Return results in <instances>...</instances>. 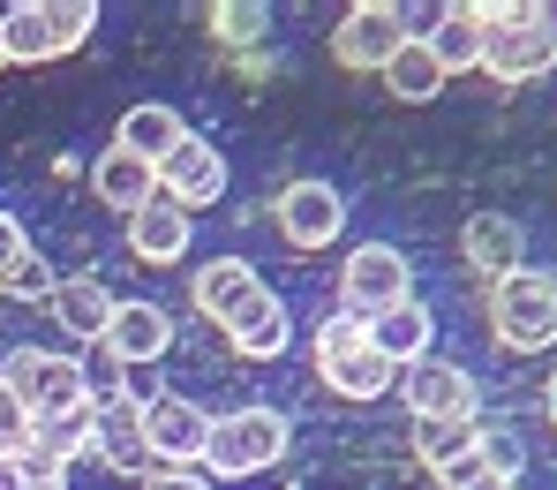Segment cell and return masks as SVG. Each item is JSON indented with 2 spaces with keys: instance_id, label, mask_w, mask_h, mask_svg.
I'll list each match as a JSON object with an SVG mask.
<instances>
[{
  "instance_id": "cell-1",
  "label": "cell",
  "mask_w": 557,
  "mask_h": 490,
  "mask_svg": "<svg viewBox=\"0 0 557 490\" xmlns=\"http://www.w3.org/2000/svg\"><path fill=\"white\" fill-rule=\"evenodd\" d=\"M0 385L15 392V407L30 422H76V415H91L84 363L76 355H53V347H8L0 355Z\"/></svg>"
},
{
  "instance_id": "cell-2",
  "label": "cell",
  "mask_w": 557,
  "mask_h": 490,
  "mask_svg": "<svg viewBox=\"0 0 557 490\" xmlns=\"http://www.w3.org/2000/svg\"><path fill=\"white\" fill-rule=\"evenodd\" d=\"M286 438H294V422H286L278 407H234V415H211L203 468H211L219 483H242V476H257V468L286 461Z\"/></svg>"
},
{
  "instance_id": "cell-3",
  "label": "cell",
  "mask_w": 557,
  "mask_h": 490,
  "mask_svg": "<svg viewBox=\"0 0 557 490\" xmlns=\"http://www.w3.org/2000/svg\"><path fill=\"white\" fill-rule=\"evenodd\" d=\"M490 332L505 355H550L557 347V280L550 272H512L490 287Z\"/></svg>"
},
{
  "instance_id": "cell-4",
  "label": "cell",
  "mask_w": 557,
  "mask_h": 490,
  "mask_svg": "<svg viewBox=\"0 0 557 490\" xmlns=\"http://www.w3.org/2000/svg\"><path fill=\"white\" fill-rule=\"evenodd\" d=\"M317 378L339 392V400H376L384 385H399V370L370 347V324L347 317V309L324 317V332H317Z\"/></svg>"
},
{
  "instance_id": "cell-5",
  "label": "cell",
  "mask_w": 557,
  "mask_h": 490,
  "mask_svg": "<svg viewBox=\"0 0 557 490\" xmlns=\"http://www.w3.org/2000/svg\"><path fill=\"white\" fill-rule=\"evenodd\" d=\"M474 23H482V69L490 76H505V84H528V76H550L557 53L550 38H543V8H474Z\"/></svg>"
},
{
  "instance_id": "cell-6",
  "label": "cell",
  "mask_w": 557,
  "mask_h": 490,
  "mask_svg": "<svg viewBox=\"0 0 557 490\" xmlns=\"http://www.w3.org/2000/svg\"><path fill=\"white\" fill-rule=\"evenodd\" d=\"M399 302H414V265H407L392 242H362V249L347 257V272H339V309L370 324V317L399 309Z\"/></svg>"
},
{
  "instance_id": "cell-7",
  "label": "cell",
  "mask_w": 557,
  "mask_h": 490,
  "mask_svg": "<svg viewBox=\"0 0 557 490\" xmlns=\"http://www.w3.org/2000/svg\"><path fill=\"white\" fill-rule=\"evenodd\" d=\"M407 38H414V30H407V15H399L392 0H362V8H347L339 30H332V61H339V69H362V76H384V61H392Z\"/></svg>"
},
{
  "instance_id": "cell-8",
  "label": "cell",
  "mask_w": 557,
  "mask_h": 490,
  "mask_svg": "<svg viewBox=\"0 0 557 490\" xmlns=\"http://www.w3.org/2000/svg\"><path fill=\"white\" fill-rule=\"evenodd\" d=\"M203 438H211V415L182 400V392H159V400H144V453L159 461V468H196L203 461Z\"/></svg>"
},
{
  "instance_id": "cell-9",
  "label": "cell",
  "mask_w": 557,
  "mask_h": 490,
  "mask_svg": "<svg viewBox=\"0 0 557 490\" xmlns=\"http://www.w3.org/2000/svg\"><path fill=\"white\" fill-rule=\"evenodd\" d=\"M399 392H407L414 422H474V407H482V385L467 378L460 363H437V355L399 370Z\"/></svg>"
},
{
  "instance_id": "cell-10",
  "label": "cell",
  "mask_w": 557,
  "mask_h": 490,
  "mask_svg": "<svg viewBox=\"0 0 557 490\" xmlns=\"http://www.w3.org/2000/svg\"><path fill=\"white\" fill-rule=\"evenodd\" d=\"M339 226H347V196L332 182H286L278 189V234L294 249H324V242H339Z\"/></svg>"
},
{
  "instance_id": "cell-11",
  "label": "cell",
  "mask_w": 557,
  "mask_h": 490,
  "mask_svg": "<svg viewBox=\"0 0 557 490\" xmlns=\"http://www.w3.org/2000/svg\"><path fill=\"white\" fill-rule=\"evenodd\" d=\"M91 453L106 468H121V476H144L151 468V453H144V400L128 385L91 407Z\"/></svg>"
},
{
  "instance_id": "cell-12",
  "label": "cell",
  "mask_w": 557,
  "mask_h": 490,
  "mask_svg": "<svg viewBox=\"0 0 557 490\" xmlns=\"http://www.w3.org/2000/svg\"><path fill=\"white\" fill-rule=\"evenodd\" d=\"M159 196H166V204H182V211L211 204V196H226V151H219L211 136H182V144H174V159L159 167Z\"/></svg>"
},
{
  "instance_id": "cell-13",
  "label": "cell",
  "mask_w": 557,
  "mask_h": 490,
  "mask_svg": "<svg viewBox=\"0 0 557 490\" xmlns=\"http://www.w3.org/2000/svg\"><path fill=\"white\" fill-rule=\"evenodd\" d=\"M106 347H113L121 370H144V363H159V355L174 347V317H166L159 302H113Z\"/></svg>"
},
{
  "instance_id": "cell-14",
  "label": "cell",
  "mask_w": 557,
  "mask_h": 490,
  "mask_svg": "<svg viewBox=\"0 0 557 490\" xmlns=\"http://www.w3.org/2000/svg\"><path fill=\"white\" fill-rule=\"evenodd\" d=\"M460 257L497 287V280H512L520 272V257H528V234H520V219H505V211H474L460 226Z\"/></svg>"
},
{
  "instance_id": "cell-15",
  "label": "cell",
  "mask_w": 557,
  "mask_h": 490,
  "mask_svg": "<svg viewBox=\"0 0 557 490\" xmlns=\"http://www.w3.org/2000/svg\"><path fill=\"white\" fill-rule=\"evenodd\" d=\"M91 196H98V204H113L121 219H136V211L159 196V167L136 159L128 144H106V151L91 159Z\"/></svg>"
},
{
  "instance_id": "cell-16",
  "label": "cell",
  "mask_w": 557,
  "mask_h": 490,
  "mask_svg": "<svg viewBox=\"0 0 557 490\" xmlns=\"http://www.w3.org/2000/svg\"><path fill=\"white\" fill-rule=\"evenodd\" d=\"M226 340H234V355L272 363V355H286V340H294V317H286V302H278L272 287H257L234 317H226Z\"/></svg>"
},
{
  "instance_id": "cell-17",
  "label": "cell",
  "mask_w": 557,
  "mask_h": 490,
  "mask_svg": "<svg viewBox=\"0 0 557 490\" xmlns=\"http://www.w3.org/2000/svg\"><path fill=\"white\" fill-rule=\"evenodd\" d=\"M430 340H437V317L422 309V302H399V309H384L370 317V347L392 363V370H414V363H430Z\"/></svg>"
},
{
  "instance_id": "cell-18",
  "label": "cell",
  "mask_w": 557,
  "mask_h": 490,
  "mask_svg": "<svg viewBox=\"0 0 557 490\" xmlns=\"http://www.w3.org/2000/svg\"><path fill=\"white\" fill-rule=\"evenodd\" d=\"M128 257H136V265H182L188 257V211L182 204L151 196V204L128 219Z\"/></svg>"
},
{
  "instance_id": "cell-19",
  "label": "cell",
  "mask_w": 557,
  "mask_h": 490,
  "mask_svg": "<svg viewBox=\"0 0 557 490\" xmlns=\"http://www.w3.org/2000/svg\"><path fill=\"white\" fill-rule=\"evenodd\" d=\"M182 136H188V121L174 113V106H159V98H151V106H128V113H121V136H113V144H128V151H136V159H151V167H166Z\"/></svg>"
},
{
  "instance_id": "cell-20",
  "label": "cell",
  "mask_w": 557,
  "mask_h": 490,
  "mask_svg": "<svg viewBox=\"0 0 557 490\" xmlns=\"http://www.w3.org/2000/svg\"><path fill=\"white\" fill-rule=\"evenodd\" d=\"M257 287H264V280H257V272H249L242 257H211V265H203V272L188 280V294H196V309H203L211 324H226V317H234V309H242V302H249Z\"/></svg>"
},
{
  "instance_id": "cell-21",
  "label": "cell",
  "mask_w": 557,
  "mask_h": 490,
  "mask_svg": "<svg viewBox=\"0 0 557 490\" xmlns=\"http://www.w3.org/2000/svg\"><path fill=\"white\" fill-rule=\"evenodd\" d=\"M46 309H53V324L76 332V340H106V324H113V294L98 287L91 272H84V280H61Z\"/></svg>"
},
{
  "instance_id": "cell-22",
  "label": "cell",
  "mask_w": 557,
  "mask_h": 490,
  "mask_svg": "<svg viewBox=\"0 0 557 490\" xmlns=\"http://www.w3.org/2000/svg\"><path fill=\"white\" fill-rule=\"evenodd\" d=\"M422 46H430V61H437L445 76L482 69V23H474V8H445V15L422 30Z\"/></svg>"
},
{
  "instance_id": "cell-23",
  "label": "cell",
  "mask_w": 557,
  "mask_h": 490,
  "mask_svg": "<svg viewBox=\"0 0 557 490\" xmlns=\"http://www.w3.org/2000/svg\"><path fill=\"white\" fill-rule=\"evenodd\" d=\"M384 91L407 98V106H430V98L445 91V69L430 61V46H422V38H407V46L384 61Z\"/></svg>"
},
{
  "instance_id": "cell-24",
  "label": "cell",
  "mask_w": 557,
  "mask_h": 490,
  "mask_svg": "<svg viewBox=\"0 0 557 490\" xmlns=\"http://www.w3.org/2000/svg\"><path fill=\"white\" fill-rule=\"evenodd\" d=\"M0 46H8V61H23V69L53 61V38H46V8H38V0H23V8H0Z\"/></svg>"
},
{
  "instance_id": "cell-25",
  "label": "cell",
  "mask_w": 557,
  "mask_h": 490,
  "mask_svg": "<svg viewBox=\"0 0 557 490\" xmlns=\"http://www.w3.org/2000/svg\"><path fill=\"white\" fill-rule=\"evenodd\" d=\"M482 445V422H414V453H422V468L437 476V468H453L460 453Z\"/></svg>"
},
{
  "instance_id": "cell-26",
  "label": "cell",
  "mask_w": 557,
  "mask_h": 490,
  "mask_svg": "<svg viewBox=\"0 0 557 490\" xmlns=\"http://www.w3.org/2000/svg\"><path fill=\"white\" fill-rule=\"evenodd\" d=\"M38 8H46V38H53V61H61V53H76V46H84V38L98 30V8H91V0H38Z\"/></svg>"
},
{
  "instance_id": "cell-27",
  "label": "cell",
  "mask_w": 557,
  "mask_h": 490,
  "mask_svg": "<svg viewBox=\"0 0 557 490\" xmlns=\"http://www.w3.org/2000/svg\"><path fill=\"white\" fill-rule=\"evenodd\" d=\"M211 30H219L226 46H257V38L272 30V15H264L257 0H226V8H211Z\"/></svg>"
},
{
  "instance_id": "cell-28",
  "label": "cell",
  "mask_w": 557,
  "mask_h": 490,
  "mask_svg": "<svg viewBox=\"0 0 557 490\" xmlns=\"http://www.w3.org/2000/svg\"><path fill=\"white\" fill-rule=\"evenodd\" d=\"M53 287H61V280L46 272V257H38V249H23V257L0 272V294H15V302H53Z\"/></svg>"
},
{
  "instance_id": "cell-29",
  "label": "cell",
  "mask_w": 557,
  "mask_h": 490,
  "mask_svg": "<svg viewBox=\"0 0 557 490\" xmlns=\"http://www.w3.org/2000/svg\"><path fill=\"white\" fill-rule=\"evenodd\" d=\"M482 461H490V476H505V483H512L528 453H520V438H512V430H482Z\"/></svg>"
},
{
  "instance_id": "cell-30",
  "label": "cell",
  "mask_w": 557,
  "mask_h": 490,
  "mask_svg": "<svg viewBox=\"0 0 557 490\" xmlns=\"http://www.w3.org/2000/svg\"><path fill=\"white\" fill-rule=\"evenodd\" d=\"M30 445V415L15 407V392L0 385V453H23Z\"/></svg>"
},
{
  "instance_id": "cell-31",
  "label": "cell",
  "mask_w": 557,
  "mask_h": 490,
  "mask_svg": "<svg viewBox=\"0 0 557 490\" xmlns=\"http://www.w3.org/2000/svg\"><path fill=\"white\" fill-rule=\"evenodd\" d=\"M437 483H445V490H482V483H490V461H482V445H474V453H460L453 468H437Z\"/></svg>"
},
{
  "instance_id": "cell-32",
  "label": "cell",
  "mask_w": 557,
  "mask_h": 490,
  "mask_svg": "<svg viewBox=\"0 0 557 490\" xmlns=\"http://www.w3.org/2000/svg\"><path fill=\"white\" fill-rule=\"evenodd\" d=\"M15 468H23V490H69V468H53L38 453H15Z\"/></svg>"
},
{
  "instance_id": "cell-33",
  "label": "cell",
  "mask_w": 557,
  "mask_h": 490,
  "mask_svg": "<svg viewBox=\"0 0 557 490\" xmlns=\"http://www.w3.org/2000/svg\"><path fill=\"white\" fill-rule=\"evenodd\" d=\"M23 249H30V234H23V219H15V211H0V272H8V265H15Z\"/></svg>"
},
{
  "instance_id": "cell-34",
  "label": "cell",
  "mask_w": 557,
  "mask_h": 490,
  "mask_svg": "<svg viewBox=\"0 0 557 490\" xmlns=\"http://www.w3.org/2000/svg\"><path fill=\"white\" fill-rule=\"evenodd\" d=\"M144 490H203V483L182 476V468H159V476H144Z\"/></svg>"
},
{
  "instance_id": "cell-35",
  "label": "cell",
  "mask_w": 557,
  "mask_h": 490,
  "mask_svg": "<svg viewBox=\"0 0 557 490\" xmlns=\"http://www.w3.org/2000/svg\"><path fill=\"white\" fill-rule=\"evenodd\" d=\"M0 490H23V468H15V453H0Z\"/></svg>"
},
{
  "instance_id": "cell-36",
  "label": "cell",
  "mask_w": 557,
  "mask_h": 490,
  "mask_svg": "<svg viewBox=\"0 0 557 490\" xmlns=\"http://www.w3.org/2000/svg\"><path fill=\"white\" fill-rule=\"evenodd\" d=\"M543 38H550V53H557V8H543Z\"/></svg>"
},
{
  "instance_id": "cell-37",
  "label": "cell",
  "mask_w": 557,
  "mask_h": 490,
  "mask_svg": "<svg viewBox=\"0 0 557 490\" xmlns=\"http://www.w3.org/2000/svg\"><path fill=\"white\" fill-rule=\"evenodd\" d=\"M543 407H550V422H557V370H550V385H543Z\"/></svg>"
},
{
  "instance_id": "cell-38",
  "label": "cell",
  "mask_w": 557,
  "mask_h": 490,
  "mask_svg": "<svg viewBox=\"0 0 557 490\" xmlns=\"http://www.w3.org/2000/svg\"><path fill=\"white\" fill-rule=\"evenodd\" d=\"M482 490H512V483H505V476H490V483H482Z\"/></svg>"
},
{
  "instance_id": "cell-39",
  "label": "cell",
  "mask_w": 557,
  "mask_h": 490,
  "mask_svg": "<svg viewBox=\"0 0 557 490\" xmlns=\"http://www.w3.org/2000/svg\"><path fill=\"white\" fill-rule=\"evenodd\" d=\"M0 69H8V46H0Z\"/></svg>"
}]
</instances>
